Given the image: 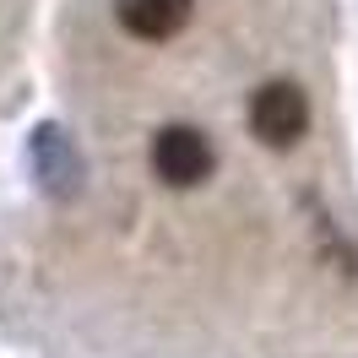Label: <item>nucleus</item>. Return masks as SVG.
I'll list each match as a JSON object with an SVG mask.
<instances>
[{
  "instance_id": "3",
  "label": "nucleus",
  "mask_w": 358,
  "mask_h": 358,
  "mask_svg": "<svg viewBox=\"0 0 358 358\" xmlns=\"http://www.w3.org/2000/svg\"><path fill=\"white\" fill-rule=\"evenodd\" d=\"M196 0H114V17L131 38H147V44H163L174 38L179 27L190 22Z\"/></svg>"
},
{
  "instance_id": "2",
  "label": "nucleus",
  "mask_w": 358,
  "mask_h": 358,
  "mask_svg": "<svg viewBox=\"0 0 358 358\" xmlns=\"http://www.w3.org/2000/svg\"><path fill=\"white\" fill-rule=\"evenodd\" d=\"M152 169L163 185H174V190H190V185H201L212 169H217V152H212V141H206L196 125H163L152 136Z\"/></svg>"
},
{
  "instance_id": "1",
  "label": "nucleus",
  "mask_w": 358,
  "mask_h": 358,
  "mask_svg": "<svg viewBox=\"0 0 358 358\" xmlns=\"http://www.w3.org/2000/svg\"><path fill=\"white\" fill-rule=\"evenodd\" d=\"M250 131L266 147H293L310 131V92L299 82H266L250 98Z\"/></svg>"
}]
</instances>
